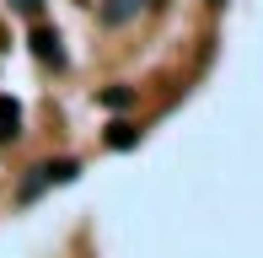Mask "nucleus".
<instances>
[{
  "mask_svg": "<svg viewBox=\"0 0 263 258\" xmlns=\"http://www.w3.org/2000/svg\"><path fill=\"white\" fill-rule=\"evenodd\" d=\"M32 54L43 65H65V49H59V32L54 27H32Z\"/></svg>",
  "mask_w": 263,
  "mask_h": 258,
  "instance_id": "obj_2",
  "label": "nucleus"
},
{
  "mask_svg": "<svg viewBox=\"0 0 263 258\" xmlns=\"http://www.w3.org/2000/svg\"><path fill=\"white\" fill-rule=\"evenodd\" d=\"M11 11H22V16H38V11H43V0H11Z\"/></svg>",
  "mask_w": 263,
  "mask_h": 258,
  "instance_id": "obj_7",
  "label": "nucleus"
},
{
  "mask_svg": "<svg viewBox=\"0 0 263 258\" xmlns=\"http://www.w3.org/2000/svg\"><path fill=\"white\" fill-rule=\"evenodd\" d=\"M76 178H81L76 161H38V167H32V178L22 183V199H38L43 189H54V183H76Z\"/></svg>",
  "mask_w": 263,
  "mask_h": 258,
  "instance_id": "obj_1",
  "label": "nucleus"
},
{
  "mask_svg": "<svg viewBox=\"0 0 263 258\" xmlns=\"http://www.w3.org/2000/svg\"><path fill=\"white\" fill-rule=\"evenodd\" d=\"M135 97H140L135 86H107V91H97V102H102V108H113V113H124V108H135Z\"/></svg>",
  "mask_w": 263,
  "mask_h": 258,
  "instance_id": "obj_5",
  "label": "nucleus"
},
{
  "mask_svg": "<svg viewBox=\"0 0 263 258\" xmlns=\"http://www.w3.org/2000/svg\"><path fill=\"white\" fill-rule=\"evenodd\" d=\"M16 135H22V102L0 97V140H16Z\"/></svg>",
  "mask_w": 263,
  "mask_h": 258,
  "instance_id": "obj_4",
  "label": "nucleus"
},
{
  "mask_svg": "<svg viewBox=\"0 0 263 258\" xmlns=\"http://www.w3.org/2000/svg\"><path fill=\"white\" fill-rule=\"evenodd\" d=\"M210 6H226V0H210Z\"/></svg>",
  "mask_w": 263,
  "mask_h": 258,
  "instance_id": "obj_8",
  "label": "nucleus"
},
{
  "mask_svg": "<svg viewBox=\"0 0 263 258\" xmlns=\"http://www.w3.org/2000/svg\"><path fill=\"white\" fill-rule=\"evenodd\" d=\"M140 6H145V0H102V27H124V22H135L140 16Z\"/></svg>",
  "mask_w": 263,
  "mask_h": 258,
  "instance_id": "obj_3",
  "label": "nucleus"
},
{
  "mask_svg": "<svg viewBox=\"0 0 263 258\" xmlns=\"http://www.w3.org/2000/svg\"><path fill=\"white\" fill-rule=\"evenodd\" d=\"M107 145H113V151L140 145V129H135V124H124V119H118V124H107Z\"/></svg>",
  "mask_w": 263,
  "mask_h": 258,
  "instance_id": "obj_6",
  "label": "nucleus"
}]
</instances>
